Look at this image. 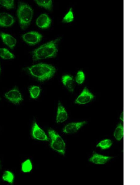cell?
I'll list each match as a JSON object with an SVG mask.
<instances>
[{
  "label": "cell",
  "instance_id": "44dd1931",
  "mask_svg": "<svg viewBox=\"0 0 140 185\" xmlns=\"http://www.w3.org/2000/svg\"><path fill=\"white\" fill-rule=\"evenodd\" d=\"M2 178L3 180L12 184L14 181V176L11 172L6 171L3 173Z\"/></svg>",
  "mask_w": 140,
  "mask_h": 185
},
{
  "label": "cell",
  "instance_id": "9a60e30c",
  "mask_svg": "<svg viewBox=\"0 0 140 185\" xmlns=\"http://www.w3.org/2000/svg\"><path fill=\"white\" fill-rule=\"evenodd\" d=\"M63 84L70 92H73L75 87V82L73 77L69 75H65L62 78Z\"/></svg>",
  "mask_w": 140,
  "mask_h": 185
},
{
  "label": "cell",
  "instance_id": "ffe728a7",
  "mask_svg": "<svg viewBox=\"0 0 140 185\" xmlns=\"http://www.w3.org/2000/svg\"><path fill=\"white\" fill-rule=\"evenodd\" d=\"M35 2L39 6L49 10L52 9V3L51 0H35Z\"/></svg>",
  "mask_w": 140,
  "mask_h": 185
},
{
  "label": "cell",
  "instance_id": "7a4b0ae2",
  "mask_svg": "<svg viewBox=\"0 0 140 185\" xmlns=\"http://www.w3.org/2000/svg\"><path fill=\"white\" fill-rule=\"evenodd\" d=\"M28 71L32 76L39 81H43L52 78L56 69L51 65L40 63L28 67Z\"/></svg>",
  "mask_w": 140,
  "mask_h": 185
},
{
  "label": "cell",
  "instance_id": "5b68a950",
  "mask_svg": "<svg viewBox=\"0 0 140 185\" xmlns=\"http://www.w3.org/2000/svg\"><path fill=\"white\" fill-rule=\"evenodd\" d=\"M31 135L33 138L38 140L42 141L49 140V139L45 132L35 122L33 125Z\"/></svg>",
  "mask_w": 140,
  "mask_h": 185
},
{
  "label": "cell",
  "instance_id": "e0dca14e",
  "mask_svg": "<svg viewBox=\"0 0 140 185\" xmlns=\"http://www.w3.org/2000/svg\"><path fill=\"white\" fill-rule=\"evenodd\" d=\"M112 145V142L110 139H105L100 141L97 145L96 147L105 150L110 148Z\"/></svg>",
  "mask_w": 140,
  "mask_h": 185
},
{
  "label": "cell",
  "instance_id": "30bf717a",
  "mask_svg": "<svg viewBox=\"0 0 140 185\" xmlns=\"http://www.w3.org/2000/svg\"><path fill=\"white\" fill-rule=\"evenodd\" d=\"M112 158V157L100 154L95 152L89 159V161L96 164H103L106 163Z\"/></svg>",
  "mask_w": 140,
  "mask_h": 185
},
{
  "label": "cell",
  "instance_id": "ac0fdd59",
  "mask_svg": "<svg viewBox=\"0 0 140 185\" xmlns=\"http://www.w3.org/2000/svg\"><path fill=\"white\" fill-rule=\"evenodd\" d=\"M21 170L24 173H28L31 171L32 169V165L31 161L28 159L23 162L21 164Z\"/></svg>",
  "mask_w": 140,
  "mask_h": 185
},
{
  "label": "cell",
  "instance_id": "277c9868",
  "mask_svg": "<svg viewBox=\"0 0 140 185\" xmlns=\"http://www.w3.org/2000/svg\"><path fill=\"white\" fill-rule=\"evenodd\" d=\"M48 133L50 139L51 148L63 155L65 153L66 145L63 139L58 133L52 129H49Z\"/></svg>",
  "mask_w": 140,
  "mask_h": 185
},
{
  "label": "cell",
  "instance_id": "2e32d148",
  "mask_svg": "<svg viewBox=\"0 0 140 185\" xmlns=\"http://www.w3.org/2000/svg\"><path fill=\"white\" fill-rule=\"evenodd\" d=\"M114 135L116 140H120L124 136V127L121 124H119L116 128L114 133Z\"/></svg>",
  "mask_w": 140,
  "mask_h": 185
},
{
  "label": "cell",
  "instance_id": "cb8c5ba5",
  "mask_svg": "<svg viewBox=\"0 0 140 185\" xmlns=\"http://www.w3.org/2000/svg\"><path fill=\"white\" fill-rule=\"evenodd\" d=\"M85 79V75L84 72L82 70L79 71L75 77L76 82L79 84H82Z\"/></svg>",
  "mask_w": 140,
  "mask_h": 185
},
{
  "label": "cell",
  "instance_id": "484cf974",
  "mask_svg": "<svg viewBox=\"0 0 140 185\" xmlns=\"http://www.w3.org/2000/svg\"><path fill=\"white\" fill-rule=\"evenodd\" d=\"M8 50L5 48H0V56L3 58Z\"/></svg>",
  "mask_w": 140,
  "mask_h": 185
},
{
  "label": "cell",
  "instance_id": "6da1fadb",
  "mask_svg": "<svg viewBox=\"0 0 140 185\" xmlns=\"http://www.w3.org/2000/svg\"><path fill=\"white\" fill-rule=\"evenodd\" d=\"M57 38L41 46L32 53L34 61L54 57L57 51V45L60 40Z\"/></svg>",
  "mask_w": 140,
  "mask_h": 185
},
{
  "label": "cell",
  "instance_id": "9c48e42d",
  "mask_svg": "<svg viewBox=\"0 0 140 185\" xmlns=\"http://www.w3.org/2000/svg\"><path fill=\"white\" fill-rule=\"evenodd\" d=\"M86 123V121L71 122L67 124L63 129V132L66 134H73L77 132Z\"/></svg>",
  "mask_w": 140,
  "mask_h": 185
},
{
  "label": "cell",
  "instance_id": "ba28073f",
  "mask_svg": "<svg viewBox=\"0 0 140 185\" xmlns=\"http://www.w3.org/2000/svg\"><path fill=\"white\" fill-rule=\"evenodd\" d=\"M5 96L6 98L14 104H18L22 100L21 93L16 88L9 91L6 93Z\"/></svg>",
  "mask_w": 140,
  "mask_h": 185
},
{
  "label": "cell",
  "instance_id": "d4e9b609",
  "mask_svg": "<svg viewBox=\"0 0 140 185\" xmlns=\"http://www.w3.org/2000/svg\"><path fill=\"white\" fill-rule=\"evenodd\" d=\"M14 55L8 50L2 59H13Z\"/></svg>",
  "mask_w": 140,
  "mask_h": 185
},
{
  "label": "cell",
  "instance_id": "83f0119b",
  "mask_svg": "<svg viewBox=\"0 0 140 185\" xmlns=\"http://www.w3.org/2000/svg\"></svg>",
  "mask_w": 140,
  "mask_h": 185
},
{
  "label": "cell",
  "instance_id": "8fae6325",
  "mask_svg": "<svg viewBox=\"0 0 140 185\" xmlns=\"http://www.w3.org/2000/svg\"><path fill=\"white\" fill-rule=\"evenodd\" d=\"M13 17L5 12L0 13V26L7 27L12 26L14 22Z\"/></svg>",
  "mask_w": 140,
  "mask_h": 185
},
{
  "label": "cell",
  "instance_id": "3957f363",
  "mask_svg": "<svg viewBox=\"0 0 140 185\" xmlns=\"http://www.w3.org/2000/svg\"><path fill=\"white\" fill-rule=\"evenodd\" d=\"M17 15L21 27L22 29H25L28 27L31 21L33 11L29 5L20 2L17 10Z\"/></svg>",
  "mask_w": 140,
  "mask_h": 185
},
{
  "label": "cell",
  "instance_id": "4fadbf2b",
  "mask_svg": "<svg viewBox=\"0 0 140 185\" xmlns=\"http://www.w3.org/2000/svg\"><path fill=\"white\" fill-rule=\"evenodd\" d=\"M68 117V113L65 108L60 102L58 104L56 122L57 123H62L65 121Z\"/></svg>",
  "mask_w": 140,
  "mask_h": 185
},
{
  "label": "cell",
  "instance_id": "8992f818",
  "mask_svg": "<svg viewBox=\"0 0 140 185\" xmlns=\"http://www.w3.org/2000/svg\"><path fill=\"white\" fill-rule=\"evenodd\" d=\"M23 40L30 45H34L39 42L41 40V34L36 31H30L23 35Z\"/></svg>",
  "mask_w": 140,
  "mask_h": 185
},
{
  "label": "cell",
  "instance_id": "7402d4cb",
  "mask_svg": "<svg viewBox=\"0 0 140 185\" xmlns=\"http://www.w3.org/2000/svg\"><path fill=\"white\" fill-rule=\"evenodd\" d=\"M74 20V15L72 8H71L66 14L63 20V22L64 23H69L72 22Z\"/></svg>",
  "mask_w": 140,
  "mask_h": 185
},
{
  "label": "cell",
  "instance_id": "4316f807",
  "mask_svg": "<svg viewBox=\"0 0 140 185\" xmlns=\"http://www.w3.org/2000/svg\"><path fill=\"white\" fill-rule=\"evenodd\" d=\"M120 119L122 121H124V113L123 111L120 116Z\"/></svg>",
  "mask_w": 140,
  "mask_h": 185
},
{
  "label": "cell",
  "instance_id": "7c38bea8",
  "mask_svg": "<svg viewBox=\"0 0 140 185\" xmlns=\"http://www.w3.org/2000/svg\"><path fill=\"white\" fill-rule=\"evenodd\" d=\"M51 23V19L48 16L45 14H41L36 21L37 25L41 28H48L50 26Z\"/></svg>",
  "mask_w": 140,
  "mask_h": 185
},
{
  "label": "cell",
  "instance_id": "5bb4252c",
  "mask_svg": "<svg viewBox=\"0 0 140 185\" xmlns=\"http://www.w3.org/2000/svg\"><path fill=\"white\" fill-rule=\"evenodd\" d=\"M0 36L3 42L11 49H13L15 46L16 40L10 34L1 32Z\"/></svg>",
  "mask_w": 140,
  "mask_h": 185
},
{
  "label": "cell",
  "instance_id": "52a82bcc",
  "mask_svg": "<svg viewBox=\"0 0 140 185\" xmlns=\"http://www.w3.org/2000/svg\"><path fill=\"white\" fill-rule=\"evenodd\" d=\"M94 98V96L86 87H85L75 101V103L83 104L91 102Z\"/></svg>",
  "mask_w": 140,
  "mask_h": 185
},
{
  "label": "cell",
  "instance_id": "d6986e66",
  "mask_svg": "<svg viewBox=\"0 0 140 185\" xmlns=\"http://www.w3.org/2000/svg\"><path fill=\"white\" fill-rule=\"evenodd\" d=\"M29 91L31 97L35 99L39 96L40 92V89L38 86H33L30 87Z\"/></svg>",
  "mask_w": 140,
  "mask_h": 185
},
{
  "label": "cell",
  "instance_id": "603a6c76",
  "mask_svg": "<svg viewBox=\"0 0 140 185\" xmlns=\"http://www.w3.org/2000/svg\"><path fill=\"white\" fill-rule=\"evenodd\" d=\"M0 5L7 9L13 8L14 5V0H0Z\"/></svg>",
  "mask_w": 140,
  "mask_h": 185
}]
</instances>
